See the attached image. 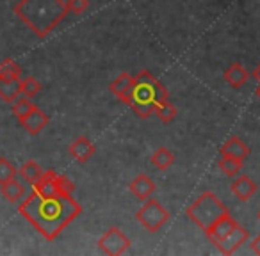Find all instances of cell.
<instances>
[{
	"mask_svg": "<svg viewBox=\"0 0 260 256\" xmlns=\"http://www.w3.org/2000/svg\"><path fill=\"white\" fill-rule=\"evenodd\" d=\"M18 212L47 240H55L61 231L82 213V206L72 194L41 196L32 191V194L18 206Z\"/></svg>",
	"mask_w": 260,
	"mask_h": 256,
	"instance_id": "1",
	"label": "cell"
},
{
	"mask_svg": "<svg viewBox=\"0 0 260 256\" xmlns=\"http://www.w3.org/2000/svg\"><path fill=\"white\" fill-rule=\"evenodd\" d=\"M15 15L43 40L68 16V9L62 0H20Z\"/></svg>",
	"mask_w": 260,
	"mask_h": 256,
	"instance_id": "2",
	"label": "cell"
},
{
	"mask_svg": "<svg viewBox=\"0 0 260 256\" xmlns=\"http://www.w3.org/2000/svg\"><path fill=\"white\" fill-rule=\"evenodd\" d=\"M168 100V89L152 75L150 71L143 69L134 77V86L130 91L128 105L138 118L146 119L155 114V108L159 103Z\"/></svg>",
	"mask_w": 260,
	"mask_h": 256,
	"instance_id": "3",
	"label": "cell"
},
{
	"mask_svg": "<svg viewBox=\"0 0 260 256\" xmlns=\"http://www.w3.org/2000/svg\"><path fill=\"white\" fill-rule=\"evenodd\" d=\"M226 213H230L228 208L219 201V198L210 191L198 196V199L187 208V217L196 226L202 228L203 231L210 230V228H212L221 217L226 215Z\"/></svg>",
	"mask_w": 260,
	"mask_h": 256,
	"instance_id": "4",
	"label": "cell"
},
{
	"mask_svg": "<svg viewBox=\"0 0 260 256\" xmlns=\"http://www.w3.org/2000/svg\"><path fill=\"white\" fill-rule=\"evenodd\" d=\"M136 219H138V223L145 230H148L150 233H155V231H159L170 221V212L157 199L148 198L145 205L138 210Z\"/></svg>",
	"mask_w": 260,
	"mask_h": 256,
	"instance_id": "5",
	"label": "cell"
},
{
	"mask_svg": "<svg viewBox=\"0 0 260 256\" xmlns=\"http://www.w3.org/2000/svg\"><path fill=\"white\" fill-rule=\"evenodd\" d=\"M98 247H100L102 252L111 254V256L125 254V252L130 249V238L126 237L119 228L112 226L100 237V240H98Z\"/></svg>",
	"mask_w": 260,
	"mask_h": 256,
	"instance_id": "6",
	"label": "cell"
},
{
	"mask_svg": "<svg viewBox=\"0 0 260 256\" xmlns=\"http://www.w3.org/2000/svg\"><path fill=\"white\" fill-rule=\"evenodd\" d=\"M246 240H248V230H244L241 224H237V228H235L232 233H228L226 237L221 238V240L216 242L214 245H216L223 254H234L242 244H246Z\"/></svg>",
	"mask_w": 260,
	"mask_h": 256,
	"instance_id": "7",
	"label": "cell"
},
{
	"mask_svg": "<svg viewBox=\"0 0 260 256\" xmlns=\"http://www.w3.org/2000/svg\"><path fill=\"white\" fill-rule=\"evenodd\" d=\"M48 121H50V119H48V116L45 114L40 107H36V105H34L32 111H30L23 119H20V125L23 126V130H25L27 134L38 135V134H41V130H43L45 126L48 125Z\"/></svg>",
	"mask_w": 260,
	"mask_h": 256,
	"instance_id": "8",
	"label": "cell"
},
{
	"mask_svg": "<svg viewBox=\"0 0 260 256\" xmlns=\"http://www.w3.org/2000/svg\"><path fill=\"white\" fill-rule=\"evenodd\" d=\"M94 152H96L94 144L87 137H84V135L82 137H77L75 141L68 146V153L72 155V159L77 160L79 164H86L87 160L94 155Z\"/></svg>",
	"mask_w": 260,
	"mask_h": 256,
	"instance_id": "9",
	"label": "cell"
},
{
	"mask_svg": "<svg viewBox=\"0 0 260 256\" xmlns=\"http://www.w3.org/2000/svg\"><path fill=\"white\" fill-rule=\"evenodd\" d=\"M128 189H130V192L136 196V198L146 201V199L152 198V196L155 194L157 185H155V181H153L150 176H146V174H138L134 180L130 181Z\"/></svg>",
	"mask_w": 260,
	"mask_h": 256,
	"instance_id": "10",
	"label": "cell"
},
{
	"mask_svg": "<svg viewBox=\"0 0 260 256\" xmlns=\"http://www.w3.org/2000/svg\"><path fill=\"white\" fill-rule=\"evenodd\" d=\"M237 221L232 219L230 213H226V215H223L219 221H217L216 224H214L210 230L205 231V235L209 237V240L212 242V244H216V242H219L221 238H224L228 233H232V231L237 228Z\"/></svg>",
	"mask_w": 260,
	"mask_h": 256,
	"instance_id": "11",
	"label": "cell"
},
{
	"mask_svg": "<svg viewBox=\"0 0 260 256\" xmlns=\"http://www.w3.org/2000/svg\"><path fill=\"white\" fill-rule=\"evenodd\" d=\"M230 191H232V194H234L235 198L241 199V201H248L249 198H253V196L256 194L258 185H256L249 176L242 174V176H239L237 180L230 185Z\"/></svg>",
	"mask_w": 260,
	"mask_h": 256,
	"instance_id": "12",
	"label": "cell"
},
{
	"mask_svg": "<svg viewBox=\"0 0 260 256\" xmlns=\"http://www.w3.org/2000/svg\"><path fill=\"white\" fill-rule=\"evenodd\" d=\"M132 86H134V77L130 75V73H119L118 79H114L109 86L111 93L114 96H118L123 103L128 101V96H130V91H132Z\"/></svg>",
	"mask_w": 260,
	"mask_h": 256,
	"instance_id": "13",
	"label": "cell"
},
{
	"mask_svg": "<svg viewBox=\"0 0 260 256\" xmlns=\"http://www.w3.org/2000/svg\"><path fill=\"white\" fill-rule=\"evenodd\" d=\"M249 148L242 139L239 137H230L223 146H221V155H226V157H234V159H239L244 162L246 159L249 157Z\"/></svg>",
	"mask_w": 260,
	"mask_h": 256,
	"instance_id": "14",
	"label": "cell"
},
{
	"mask_svg": "<svg viewBox=\"0 0 260 256\" xmlns=\"http://www.w3.org/2000/svg\"><path fill=\"white\" fill-rule=\"evenodd\" d=\"M223 79L230 87H234V89H241V87L248 82L249 73H248V69L241 64V62H234V64H232L230 68L223 73Z\"/></svg>",
	"mask_w": 260,
	"mask_h": 256,
	"instance_id": "15",
	"label": "cell"
},
{
	"mask_svg": "<svg viewBox=\"0 0 260 256\" xmlns=\"http://www.w3.org/2000/svg\"><path fill=\"white\" fill-rule=\"evenodd\" d=\"M18 96H22L20 80H9L0 77V98L8 103H13Z\"/></svg>",
	"mask_w": 260,
	"mask_h": 256,
	"instance_id": "16",
	"label": "cell"
},
{
	"mask_svg": "<svg viewBox=\"0 0 260 256\" xmlns=\"http://www.w3.org/2000/svg\"><path fill=\"white\" fill-rule=\"evenodd\" d=\"M18 174L23 178V181H27L29 185H34L43 178L45 171L41 169V166L38 162H34V160H27V162L18 169Z\"/></svg>",
	"mask_w": 260,
	"mask_h": 256,
	"instance_id": "17",
	"label": "cell"
},
{
	"mask_svg": "<svg viewBox=\"0 0 260 256\" xmlns=\"http://www.w3.org/2000/svg\"><path fill=\"white\" fill-rule=\"evenodd\" d=\"M0 192H2V196H4L9 203H18L20 199L25 196V187H23L20 181H16V178H15V180H9L0 185Z\"/></svg>",
	"mask_w": 260,
	"mask_h": 256,
	"instance_id": "18",
	"label": "cell"
},
{
	"mask_svg": "<svg viewBox=\"0 0 260 256\" xmlns=\"http://www.w3.org/2000/svg\"><path fill=\"white\" fill-rule=\"evenodd\" d=\"M152 164L159 171H168L175 164V155L166 148V146H160L153 152L152 155Z\"/></svg>",
	"mask_w": 260,
	"mask_h": 256,
	"instance_id": "19",
	"label": "cell"
},
{
	"mask_svg": "<svg viewBox=\"0 0 260 256\" xmlns=\"http://www.w3.org/2000/svg\"><path fill=\"white\" fill-rule=\"evenodd\" d=\"M219 169L223 171L226 176H237L242 169V160L234 159V157H226V155H221L219 162H217Z\"/></svg>",
	"mask_w": 260,
	"mask_h": 256,
	"instance_id": "20",
	"label": "cell"
},
{
	"mask_svg": "<svg viewBox=\"0 0 260 256\" xmlns=\"http://www.w3.org/2000/svg\"><path fill=\"white\" fill-rule=\"evenodd\" d=\"M0 77H2V79H9V80H20L22 79V68H20L13 59H6V61L0 64Z\"/></svg>",
	"mask_w": 260,
	"mask_h": 256,
	"instance_id": "21",
	"label": "cell"
},
{
	"mask_svg": "<svg viewBox=\"0 0 260 256\" xmlns=\"http://www.w3.org/2000/svg\"><path fill=\"white\" fill-rule=\"evenodd\" d=\"M20 87H22V94L27 98H34L41 93V82L34 79V77L20 79Z\"/></svg>",
	"mask_w": 260,
	"mask_h": 256,
	"instance_id": "22",
	"label": "cell"
},
{
	"mask_svg": "<svg viewBox=\"0 0 260 256\" xmlns=\"http://www.w3.org/2000/svg\"><path fill=\"white\" fill-rule=\"evenodd\" d=\"M32 107H34V103L30 101V98H27V96H18L15 100V103H13V114L16 116V119H23L27 114H29L30 111H32Z\"/></svg>",
	"mask_w": 260,
	"mask_h": 256,
	"instance_id": "23",
	"label": "cell"
},
{
	"mask_svg": "<svg viewBox=\"0 0 260 256\" xmlns=\"http://www.w3.org/2000/svg\"><path fill=\"white\" fill-rule=\"evenodd\" d=\"M155 116L160 119L162 123H171L175 118H177V107H175L171 101H162V103L157 105L155 108Z\"/></svg>",
	"mask_w": 260,
	"mask_h": 256,
	"instance_id": "24",
	"label": "cell"
},
{
	"mask_svg": "<svg viewBox=\"0 0 260 256\" xmlns=\"http://www.w3.org/2000/svg\"><path fill=\"white\" fill-rule=\"evenodd\" d=\"M16 174H18V169L15 167V164L9 162L6 157H0V185L9 180H15Z\"/></svg>",
	"mask_w": 260,
	"mask_h": 256,
	"instance_id": "25",
	"label": "cell"
},
{
	"mask_svg": "<svg viewBox=\"0 0 260 256\" xmlns=\"http://www.w3.org/2000/svg\"><path fill=\"white\" fill-rule=\"evenodd\" d=\"M87 8H89V0H68L66 2V9L73 15H82Z\"/></svg>",
	"mask_w": 260,
	"mask_h": 256,
	"instance_id": "26",
	"label": "cell"
},
{
	"mask_svg": "<svg viewBox=\"0 0 260 256\" xmlns=\"http://www.w3.org/2000/svg\"><path fill=\"white\" fill-rule=\"evenodd\" d=\"M249 245H251V251L255 252V254L260 256V235H256V237L253 238L251 244H249Z\"/></svg>",
	"mask_w": 260,
	"mask_h": 256,
	"instance_id": "27",
	"label": "cell"
},
{
	"mask_svg": "<svg viewBox=\"0 0 260 256\" xmlns=\"http://www.w3.org/2000/svg\"><path fill=\"white\" fill-rule=\"evenodd\" d=\"M253 77H255V79H256V80H258V82H260V64H258V66H256V68H255V71H253Z\"/></svg>",
	"mask_w": 260,
	"mask_h": 256,
	"instance_id": "28",
	"label": "cell"
},
{
	"mask_svg": "<svg viewBox=\"0 0 260 256\" xmlns=\"http://www.w3.org/2000/svg\"><path fill=\"white\" fill-rule=\"evenodd\" d=\"M255 94H256V98L260 100V82H258V86H256V89H255Z\"/></svg>",
	"mask_w": 260,
	"mask_h": 256,
	"instance_id": "29",
	"label": "cell"
},
{
	"mask_svg": "<svg viewBox=\"0 0 260 256\" xmlns=\"http://www.w3.org/2000/svg\"><path fill=\"white\" fill-rule=\"evenodd\" d=\"M258 219H260V212H258Z\"/></svg>",
	"mask_w": 260,
	"mask_h": 256,
	"instance_id": "30",
	"label": "cell"
}]
</instances>
